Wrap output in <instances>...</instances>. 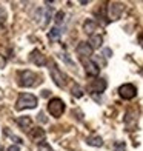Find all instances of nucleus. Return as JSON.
<instances>
[{
  "mask_svg": "<svg viewBox=\"0 0 143 151\" xmlns=\"http://www.w3.org/2000/svg\"><path fill=\"white\" fill-rule=\"evenodd\" d=\"M17 80H19V85H20V86H25V88H31V86H36V85L42 83V80H40L39 76H37L36 73L29 71V70L19 71Z\"/></svg>",
  "mask_w": 143,
  "mask_h": 151,
  "instance_id": "f257e3e1",
  "label": "nucleus"
},
{
  "mask_svg": "<svg viewBox=\"0 0 143 151\" xmlns=\"http://www.w3.org/2000/svg\"><path fill=\"white\" fill-rule=\"evenodd\" d=\"M37 97L29 93H22L19 96V99L16 102V108L17 109H25V108H36L37 106Z\"/></svg>",
  "mask_w": 143,
  "mask_h": 151,
  "instance_id": "f03ea898",
  "label": "nucleus"
},
{
  "mask_svg": "<svg viewBox=\"0 0 143 151\" xmlns=\"http://www.w3.org/2000/svg\"><path fill=\"white\" fill-rule=\"evenodd\" d=\"M48 111H49L52 117H60L65 113V102L59 97L51 99L49 104H48Z\"/></svg>",
  "mask_w": 143,
  "mask_h": 151,
  "instance_id": "7ed1b4c3",
  "label": "nucleus"
},
{
  "mask_svg": "<svg viewBox=\"0 0 143 151\" xmlns=\"http://www.w3.org/2000/svg\"><path fill=\"white\" fill-rule=\"evenodd\" d=\"M119 94H120L122 99L131 100V99H134L135 96H137V88H135L132 83H125V85H122L119 88Z\"/></svg>",
  "mask_w": 143,
  "mask_h": 151,
  "instance_id": "20e7f679",
  "label": "nucleus"
},
{
  "mask_svg": "<svg viewBox=\"0 0 143 151\" xmlns=\"http://www.w3.org/2000/svg\"><path fill=\"white\" fill-rule=\"evenodd\" d=\"M49 73H51V79L54 80V83H56L57 86H60V88H63L65 85H66V80H68V77L59 70V68L56 66V65H52L51 66V70H49Z\"/></svg>",
  "mask_w": 143,
  "mask_h": 151,
  "instance_id": "39448f33",
  "label": "nucleus"
},
{
  "mask_svg": "<svg viewBox=\"0 0 143 151\" xmlns=\"http://www.w3.org/2000/svg\"><path fill=\"white\" fill-rule=\"evenodd\" d=\"M123 8L125 6L122 3H111L109 6H108V17L109 20H117L120 19V14L123 12Z\"/></svg>",
  "mask_w": 143,
  "mask_h": 151,
  "instance_id": "423d86ee",
  "label": "nucleus"
},
{
  "mask_svg": "<svg viewBox=\"0 0 143 151\" xmlns=\"http://www.w3.org/2000/svg\"><path fill=\"white\" fill-rule=\"evenodd\" d=\"M29 60L32 62L34 65H37V66H45V65L48 63V59H46V56H43V54L40 52L39 50H34V51L31 52Z\"/></svg>",
  "mask_w": 143,
  "mask_h": 151,
  "instance_id": "0eeeda50",
  "label": "nucleus"
},
{
  "mask_svg": "<svg viewBox=\"0 0 143 151\" xmlns=\"http://www.w3.org/2000/svg\"><path fill=\"white\" fill-rule=\"evenodd\" d=\"M106 90V82L103 79H97V80H92L89 85H88V91L91 93H103Z\"/></svg>",
  "mask_w": 143,
  "mask_h": 151,
  "instance_id": "6e6552de",
  "label": "nucleus"
},
{
  "mask_svg": "<svg viewBox=\"0 0 143 151\" xmlns=\"http://www.w3.org/2000/svg\"><path fill=\"white\" fill-rule=\"evenodd\" d=\"M45 136H46V133L43 131L42 128H32V129H29V137H31L32 142H39V143L43 142Z\"/></svg>",
  "mask_w": 143,
  "mask_h": 151,
  "instance_id": "1a4fd4ad",
  "label": "nucleus"
},
{
  "mask_svg": "<svg viewBox=\"0 0 143 151\" xmlns=\"http://www.w3.org/2000/svg\"><path fill=\"white\" fill-rule=\"evenodd\" d=\"M85 71H86V76L95 77V76H99L100 68L97 66V63H94V62H91V60H86L85 62Z\"/></svg>",
  "mask_w": 143,
  "mask_h": 151,
  "instance_id": "9d476101",
  "label": "nucleus"
},
{
  "mask_svg": "<svg viewBox=\"0 0 143 151\" xmlns=\"http://www.w3.org/2000/svg\"><path fill=\"white\" fill-rule=\"evenodd\" d=\"M77 54L80 57H89L91 54H92V48L88 45L86 42H80L79 45H77Z\"/></svg>",
  "mask_w": 143,
  "mask_h": 151,
  "instance_id": "9b49d317",
  "label": "nucleus"
},
{
  "mask_svg": "<svg viewBox=\"0 0 143 151\" xmlns=\"http://www.w3.org/2000/svg\"><path fill=\"white\" fill-rule=\"evenodd\" d=\"M17 123H19V127L23 129V131H28V129L32 127V120L29 116H23V117H19L17 119Z\"/></svg>",
  "mask_w": 143,
  "mask_h": 151,
  "instance_id": "f8f14e48",
  "label": "nucleus"
},
{
  "mask_svg": "<svg viewBox=\"0 0 143 151\" xmlns=\"http://www.w3.org/2000/svg\"><path fill=\"white\" fill-rule=\"evenodd\" d=\"M95 29H97V22H95V20L88 19L86 22L83 23V31H85L86 34H89V36H92Z\"/></svg>",
  "mask_w": 143,
  "mask_h": 151,
  "instance_id": "ddd939ff",
  "label": "nucleus"
},
{
  "mask_svg": "<svg viewBox=\"0 0 143 151\" xmlns=\"http://www.w3.org/2000/svg\"><path fill=\"white\" fill-rule=\"evenodd\" d=\"M86 143H88V145H91V147H102V145H103V140H102L100 136H89L86 139Z\"/></svg>",
  "mask_w": 143,
  "mask_h": 151,
  "instance_id": "4468645a",
  "label": "nucleus"
},
{
  "mask_svg": "<svg viewBox=\"0 0 143 151\" xmlns=\"http://www.w3.org/2000/svg\"><path fill=\"white\" fill-rule=\"evenodd\" d=\"M102 43H103V39H102V36H91L89 42H88V45H89L92 50H94V48H100Z\"/></svg>",
  "mask_w": 143,
  "mask_h": 151,
  "instance_id": "2eb2a0df",
  "label": "nucleus"
},
{
  "mask_svg": "<svg viewBox=\"0 0 143 151\" xmlns=\"http://www.w3.org/2000/svg\"><path fill=\"white\" fill-rule=\"evenodd\" d=\"M135 120H137V117H135L134 111H131V109H129V111L126 113V117H125V123H126V127L129 128V127H131V123H134V125H135Z\"/></svg>",
  "mask_w": 143,
  "mask_h": 151,
  "instance_id": "dca6fc26",
  "label": "nucleus"
},
{
  "mask_svg": "<svg viewBox=\"0 0 143 151\" xmlns=\"http://www.w3.org/2000/svg\"><path fill=\"white\" fill-rule=\"evenodd\" d=\"M60 34H62V31H60V29L57 28V26H56V28L49 29V34H48V37H49V39L52 40V39H57V37L60 36Z\"/></svg>",
  "mask_w": 143,
  "mask_h": 151,
  "instance_id": "f3484780",
  "label": "nucleus"
},
{
  "mask_svg": "<svg viewBox=\"0 0 143 151\" xmlns=\"http://www.w3.org/2000/svg\"><path fill=\"white\" fill-rule=\"evenodd\" d=\"M72 96H76V97H82L83 96V90L77 83H74V86H72Z\"/></svg>",
  "mask_w": 143,
  "mask_h": 151,
  "instance_id": "a211bd4d",
  "label": "nucleus"
},
{
  "mask_svg": "<svg viewBox=\"0 0 143 151\" xmlns=\"http://www.w3.org/2000/svg\"><path fill=\"white\" fill-rule=\"evenodd\" d=\"M37 151H52V150H51V145H49V143L40 142L39 145H37Z\"/></svg>",
  "mask_w": 143,
  "mask_h": 151,
  "instance_id": "6ab92c4d",
  "label": "nucleus"
},
{
  "mask_svg": "<svg viewBox=\"0 0 143 151\" xmlns=\"http://www.w3.org/2000/svg\"><path fill=\"white\" fill-rule=\"evenodd\" d=\"M114 151H126V143L125 142H115L114 143Z\"/></svg>",
  "mask_w": 143,
  "mask_h": 151,
  "instance_id": "aec40b11",
  "label": "nucleus"
},
{
  "mask_svg": "<svg viewBox=\"0 0 143 151\" xmlns=\"http://www.w3.org/2000/svg\"><path fill=\"white\" fill-rule=\"evenodd\" d=\"M5 134H6V136H8V137H9V139H12V140H16L17 143H23V142H22V139H20V137H17V136H14V134H11L8 128H5Z\"/></svg>",
  "mask_w": 143,
  "mask_h": 151,
  "instance_id": "412c9836",
  "label": "nucleus"
},
{
  "mask_svg": "<svg viewBox=\"0 0 143 151\" xmlns=\"http://www.w3.org/2000/svg\"><path fill=\"white\" fill-rule=\"evenodd\" d=\"M63 19H65V12H63V11H59L57 14H56V23L60 25V23L63 22Z\"/></svg>",
  "mask_w": 143,
  "mask_h": 151,
  "instance_id": "4be33fe9",
  "label": "nucleus"
},
{
  "mask_svg": "<svg viewBox=\"0 0 143 151\" xmlns=\"http://www.w3.org/2000/svg\"><path fill=\"white\" fill-rule=\"evenodd\" d=\"M5 20H6V12L2 6H0V23H5Z\"/></svg>",
  "mask_w": 143,
  "mask_h": 151,
  "instance_id": "5701e85b",
  "label": "nucleus"
},
{
  "mask_svg": "<svg viewBox=\"0 0 143 151\" xmlns=\"http://www.w3.org/2000/svg\"><path fill=\"white\" fill-rule=\"evenodd\" d=\"M62 59H63V60L66 62L68 65H71V66H74V62H72V60H71L69 57H68V54H62Z\"/></svg>",
  "mask_w": 143,
  "mask_h": 151,
  "instance_id": "b1692460",
  "label": "nucleus"
},
{
  "mask_svg": "<svg viewBox=\"0 0 143 151\" xmlns=\"http://www.w3.org/2000/svg\"><path fill=\"white\" fill-rule=\"evenodd\" d=\"M42 14H43V9L39 8V9L36 11V20H40V19H42Z\"/></svg>",
  "mask_w": 143,
  "mask_h": 151,
  "instance_id": "393cba45",
  "label": "nucleus"
},
{
  "mask_svg": "<svg viewBox=\"0 0 143 151\" xmlns=\"http://www.w3.org/2000/svg\"><path fill=\"white\" fill-rule=\"evenodd\" d=\"M103 54H105V57H111V56H112V51L109 50V48H105V50H103Z\"/></svg>",
  "mask_w": 143,
  "mask_h": 151,
  "instance_id": "a878e982",
  "label": "nucleus"
},
{
  "mask_svg": "<svg viewBox=\"0 0 143 151\" xmlns=\"http://www.w3.org/2000/svg\"><path fill=\"white\" fill-rule=\"evenodd\" d=\"M5 65H6V59L0 54V68H5Z\"/></svg>",
  "mask_w": 143,
  "mask_h": 151,
  "instance_id": "bb28decb",
  "label": "nucleus"
},
{
  "mask_svg": "<svg viewBox=\"0 0 143 151\" xmlns=\"http://www.w3.org/2000/svg\"><path fill=\"white\" fill-rule=\"evenodd\" d=\"M39 120H40V122H42V123H46V122H48V120H46V117H45V114H43V113H40V114H39Z\"/></svg>",
  "mask_w": 143,
  "mask_h": 151,
  "instance_id": "cd10ccee",
  "label": "nucleus"
},
{
  "mask_svg": "<svg viewBox=\"0 0 143 151\" xmlns=\"http://www.w3.org/2000/svg\"><path fill=\"white\" fill-rule=\"evenodd\" d=\"M8 151H20V148H19V145H11V147H8Z\"/></svg>",
  "mask_w": 143,
  "mask_h": 151,
  "instance_id": "c85d7f7f",
  "label": "nucleus"
},
{
  "mask_svg": "<svg viewBox=\"0 0 143 151\" xmlns=\"http://www.w3.org/2000/svg\"><path fill=\"white\" fill-rule=\"evenodd\" d=\"M49 93H51V91H48V90H45V91L42 93V96H43V97H48V96H49Z\"/></svg>",
  "mask_w": 143,
  "mask_h": 151,
  "instance_id": "c756f323",
  "label": "nucleus"
},
{
  "mask_svg": "<svg viewBox=\"0 0 143 151\" xmlns=\"http://www.w3.org/2000/svg\"><path fill=\"white\" fill-rule=\"evenodd\" d=\"M0 151H3V147L2 145H0Z\"/></svg>",
  "mask_w": 143,
  "mask_h": 151,
  "instance_id": "7c9ffc66",
  "label": "nucleus"
},
{
  "mask_svg": "<svg viewBox=\"0 0 143 151\" xmlns=\"http://www.w3.org/2000/svg\"><path fill=\"white\" fill-rule=\"evenodd\" d=\"M0 97H2V90H0Z\"/></svg>",
  "mask_w": 143,
  "mask_h": 151,
  "instance_id": "2f4dec72",
  "label": "nucleus"
}]
</instances>
